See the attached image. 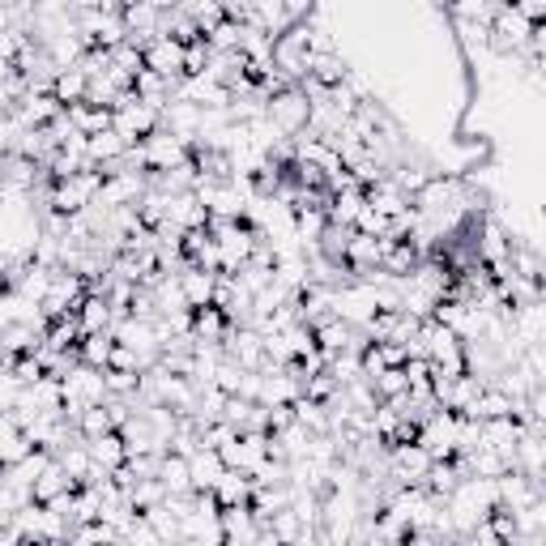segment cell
<instances>
[{
  "mask_svg": "<svg viewBox=\"0 0 546 546\" xmlns=\"http://www.w3.org/2000/svg\"><path fill=\"white\" fill-rule=\"evenodd\" d=\"M205 231H210L214 248H218V273H239V265L248 261V252L256 244V231L239 218H210Z\"/></svg>",
  "mask_w": 546,
  "mask_h": 546,
  "instance_id": "obj_1",
  "label": "cell"
},
{
  "mask_svg": "<svg viewBox=\"0 0 546 546\" xmlns=\"http://www.w3.org/2000/svg\"><path fill=\"white\" fill-rule=\"evenodd\" d=\"M99 188H103V175L99 171H77V175H69V180H56L52 184V192H47V201H43V210L73 218V214H82L86 205L99 201Z\"/></svg>",
  "mask_w": 546,
  "mask_h": 546,
  "instance_id": "obj_2",
  "label": "cell"
},
{
  "mask_svg": "<svg viewBox=\"0 0 546 546\" xmlns=\"http://www.w3.org/2000/svg\"><path fill=\"white\" fill-rule=\"evenodd\" d=\"M273 73L286 86H299L308 77V22H299L286 35L273 39Z\"/></svg>",
  "mask_w": 546,
  "mask_h": 546,
  "instance_id": "obj_3",
  "label": "cell"
},
{
  "mask_svg": "<svg viewBox=\"0 0 546 546\" xmlns=\"http://www.w3.org/2000/svg\"><path fill=\"white\" fill-rule=\"evenodd\" d=\"M111 133H116L120 141H128V146H141L150 133H158V111L146 107L133 90H128L124 99L111 107Z\"/></svg>",
  "mask_w": 546,
  "mask_h": 546,
  "instance_id": "obj_4",
  "label": "cell"
},
{
  "mask_svg": "<svg viewBox=\"0 0 546 546\" xmlns=\"http://www.w3.org/2000/svg\"><path fill=\"white\" fill-rule=\"evenodd\" d=\"M308 99H303V90L299 86H286L282 94H273V99L265 103V120L278 128V133L286 141H295L299 133H308Z\"/></svg>",
  "mask_w": 546,
  "mask_h": 546,
  "instance_id": "obj_5",
  "label": "cell"
},
{
  "mask_svg": "<svg viewBox=\"0 0 546 546\" xmlns=\"http://www.w3.org/2000/svg\"><path fill=\"white\" fill-rule=\"evenodd\" d=\"M333 316L342 320V325H350L355 333H363V329L376 320V295H372V286H363V282L337 286V291H333Z\"/></svg>",
  "mask_w": 546,
  "mask_h": 546,
  "instance_id": "obj_6",
  "label": "cell"
},
{
  "mask_svg": "<svg viewBox=\"0 0 546 546\" xmlns=\"http://www.w3.org/2000/svg\"><path fill=\"white\" fill-rule=\"evenodd\" d=\"M86 282L77 278V273L69 269H56L52 273V286H47V295H43V320H60V316H73L77 308H82V299H86Z\"/></svg>",
  "mask_w": 546,
  "mask_h": 546,
  "instance_id": "obj_7",
  "label": "cell"
},
{
  "mask_svg": "<svg viewBox=\"0 0 546 546\" xmlns=\"http://www.w3.org/2000/svg\"><path fill=\"white\" fill-rule=\"evenodd\" d=\"M141 167H146L150 175H163V171H175V167H184L192 150L184 146L180 137H171L167 128H158V133H150L146 141H141Z\"/></svg>",
  "mask_w": 546,
  "mask_h": 546,
  "instance_id": "obj_8",
  "label": "cell"
},
{
  "mask_svg": "<svg viewBox=\"0 0 546 546\" xmlns=\"http://www.w3.org/2000/svg\"><path fill=\"white\" fill-rule=\"evenodd\" d=\"M141 60H146L150 73L167 77V82H180L184 77V47L175 39H167V35H158L150 47H141Z\"/></svg>",
  "mask_w": 546,
  "mask_h": 546,
  "instance_id": "obj_9",
  "label": "cell"
},
{
  "mask_svg": "<svg viewBox=\"0 0 546 546\" xmlns=\"http://www.w3.org/2000/svg\"><path fill=\"white\" fill-rule=\"evenodd\" d=\"M534 500H542V487L529 483V478H521L517 470H508L504 478H495V508L521 512V508H529Z\"/></svg>",
  "mask_w": 546,
  "mask_h": 546,
  "instance_id": "obj_10",
  "label": "cell"
},
{
  "mask_svg": "<svg viewBox=\"0 0 546 546\" xmlns=\"http://www.w3.org/2000/svg\"><path fill=\"white\" fill-rule=\"evenodd\" d=\"M508 333L517 337V346H542L546 337V308L542 303H525V308H512L508 312Z\"/></svg>",
  "mask_w": 546,
  "mask_h": 546,
  "instance_id": "obj_11",
  "label": "cell"
},
{
  "mask_svg": "<svg viewBox=\"0 0 546 546\" xmlns=\"http://www.w3.org/2000/svg\"><path fill=\"white\" fill-rule=\"evenodd\" d=\"M363 201H367V210L380 214V218H397V214L410 210V197L389 180V175H384V180H376L372 188H363Z\"/></svg>",
  "mask_w": 546,
  "mask_h": 546,
  "instance_id": "obj_12",
  "label": "cell"
},
{
  "mask_svg": "<svg viewBox=\"0 0 546 546\" xmlns=\"http://www.w3.org/2000/svg\"><path fill=\"white\" fill-rule=\"evenodd\" d=\"M175 282H180V295H184V303H188V312H201V308H210V303H214L218 273H205V269H197V265H188Z\"/></svg>",
  "mask_w": 546,
  "mask_h": 546,
  "instance_id": "obj_13",
  "label": "cell"
},
{
  "mask_svg": "<svg viewBox=\"0 0 546 546\" xmlns=\"http://www.w3.org/2000/svg\"><path fill=\"white\" fill-rule=\"evenodd\" d=\"M171 227H180V231H201V227H210V214H205V205L197 201V192H180V197H167V218Z\"/></svg>",
  "mask_w": 546,
  "mask_h": 546,
  "instance_id": "obj_14",
  "label": "cell"
},
{
  "mask_svg": "<svg viewBox=\"0 0 546 546\" xmlns=\"http://www.w3.org/2000/svg\"><path fill=\"white\" fill-rule=\"evenodd\" d=\"M222 474H227V465H222V457L214 453V448H197V453L188 457V483H192V491H214Z\"/></svg>",
  "mask_w": 546,
  "mask_h": 546,
  "instance_id": "obj_15",
  "label": "cell"
},
{
  "mask_svg": "<svg viewBox=\"0 0 546 546\" xmlns=\"http://www.w3.org/2000/svg\"><path fill=\"white\" fill-rule=\"evenodd\" d=\"M231 329H235V325H231V320L222 316L218 308L192 312V342H201V346H218V350H222V342H227Z\"/></svg>",
  "mask_w": 546,
  "mask_h": 546,
  "instance_id": "obj_16",
  "label": "cell"
},
{
  "mask_svg": "<svg viewBox=\"0 0 546 546\" xmlns=\"http://www.w3.org/2000/svg\"><path fill=\"white\" fill-rule=\"evenodd\" d=\"M82 444H86L90 461L99 465L103 474H116V470H124L128 453H124V440H120V431H107V436H99V440H82Z\"/></svg>",
  "mask_w": 546,
  "mask_h": 546,
  "instance_id": "obj_17",
  "label": "cell"
},
{
  "mask_svg": "<svg viewBox=\"0 0 546 546\" xmlns=\"http://www.w3.org/2000/svg\"><path fill=\"white\" fill-rule=\"evenodd\" d=\"M77 316V329H82V337L90 333H111V320H116V308L103 299V295H86L82 308L73 312Z\"/></svg>",
  "mask_w": 546,
  "mask_h": 546,
  "instance_id": "obj_18",
  "label": "cell"
},
{
  "mask_svg": "<svg viewBox=\"0 0 546 546\" xmlns=\"http://www.w3.org/2000/svg\"><path fill=\"white\" fill-rule=\"evenodd\" d=\"M478 436H483V448H491V453L512 457V448L521 440V423L517 419H487V423H478Z\"/></svg>",
  "mask_w": 546,
  "mask_h": 546,
  "instance_id": "obj_19",
  "label": "cell"
},
{
  "mask_svg": "<svg viewBox=\"0 0 546 546\" xmlns=\"http://www.w3.org/2000/svg\"><path fill=\"white\" fill-rule=\"evenodd\" d=\"M210 495L218 500V508H244V504H252V478L239 470H227Z\"/></svg>",
  "mask_w": 546,
  "mask_h": 546,
  "instance_id": "obj_20",
  "label": "cell"
},
{
  "mask_svg": "<svg viewBox=\"0 0 546 546\" xmlns=\"http://www.w3.org/2000/svg\"><path fill=\"white\" fill-rule=\"evenodd\" d=\"M69 491H77V487L69 483V474L60 470V461H56V457L43 465V474L35 478V487H30V495H35V504H52L56 495H69Z\"/></svg>",
  "mask_w": 546,
  "mask_h": 546,
  "instance_id": "obj_21",
  "label": "cell"
},
{
  "mask_svg": "<svg viewBox=\"0 0 546 546\" xmlns=\"http://www.w3.org/2000/svg\"><path fill=\"white\" fill-rule=\"evenodd\" d=\"M56 461H60V470L69 474V483H73V487H86V483H90L94 461H90V453H86V444H82V440H73L69 448H60Z\"/></svg>",
  "mask_w": 546,
  "mask_h": 546,
  "instance_id": "obj_22",
  "label": "cell"
},
{
  "mask_svg": "<svg viewBox=\"0 0 546 546\" xmlns=\"http://www.w3.org/2000/svg\"><path fill=\"white\" fill-rule=\"evenodd\" d=\"M64 116H69L73 133H82V137H99V133H107V128H111V111H107V107L77 103V107H69V111H64Z\"/></svg>",
  "mask_w": 546,
  "mask_h": 546,
  "instance_id": "obj_23",
  "label": "cell"
},
{
  "mask_svg": "<svg viewBox=\"0 0 546 546\" xmlns=\"http://www.w3.org/2000/svg\"><path fill=\"white\" fill-rule=\"evenodd\" d=\"M154 478L163 483L167 495L192 491V483H188V457H180V453H163V457H158V474Z\"/></svg>",
  "mask_w": 546,
  "mask_h": 546,
  "instance_id": "obj_24",
  "label": "cell"
},
{
  "mask_svg": "<svg viewBox=\"0 0 546 546\" xmlns=\"http://www.w3.org/2000/svg\"><path fill=\"white\" fill-rule=\"evenodd\" d=\"M423 256L414 252L406 239H401V244H389V239H384V256H380V273H389V278H410L414 273V265H419Z\"/></svg>",
  "mask_w": 546,
  "mask_h": 546,
  "instance_id": "obj_25",
  "label": "cell"
},
{
  "mask_svg": "<svg viewBox=\"0 0 546 546\" xmlns=\"http://www.w3.org/2000/svg\"><path fill=\"white\" fill-rule=\"evenodd\" d=\"M86 77L77 73V69H64V73H56V82H52V99L69 111V107H77V103H86Z\"/></svg>",
  "mask_w": 546,
  "mask_h": 546,
  "instance_id": "obj_26",
  "label": "cell"
},
{
  "mask_svg": "<svg viewBox=\"0 0 546 546\" xmlns=\"http://www.w3.org/2000/svg\"><path fill=\"white\" fill-rule=\"evenodd\" d=\"M465 470H470V478H504L512 470V457L491 453V448H478V453L465 457Z\"/></svg>",
  "mask_w": 546,
  "mask_h": 546,
  "instance_id": "obj_27",
  "label": "cell"
},
{
  "mask_svg": "<svg viewBox=\"0 0 546 546\" xmlns=\"http://www.w3.org/2000/svg\"><path fill=\"white\" fill-rule=\"evenodd\" d=\"M180 13H184L192 26H197L201 39L210 35V30H218L222 22H227V18H222V5H218V0H192V5H180Z\"/></svg>",
  "mask_w": 546,
  "mask_h": 546,
  "instance_id": "obj_28",
  "label": "cell"
},
{
  "mask_svg": "<svg viewBox=\"0 0 546 546\" xmlns=\"http://www.w3.org/2000/svg\"><path fill=\"white\" fill-rule=\"evenodd\" d=\"M73 431H77V440H99V436H107V431H116V423H111L107 406H90V410L77 414Z\"/></svg>",
  "mask_w": 546,
  "mask_h": 546,
  "instance_id": "obj_29",
  "label": "cell"
},
{
  "mask_svg": "<svg viewBox=\"0 0 546 546\" xmlns=\"http://www.w3.org/2000/svg\"><path fill=\"white\" fill-rule=\"evenodd\" d=\"M111 346H116V337H111V333H90V337H82V342H77V359L90 363V367H103V372H107Z\"/></svg>",
  "mask_w": 546,
  "mask_h": 546,
  "instance_id": "obj_30",
  "label": "cell"
},
{
  "mask_svg": "<svg viewBox=\"0 0 546 546\" xmlns=\"http://www.w3.org/2000/svg\"><path fill=\"white\" fill-rule=\"evenodd\" d=\"M128 500H133L137 512H150V508H158V504L167 500V491H163L158 478H137V483L128 487Z\"/></svg>",
  "mask_w": 546,
  "mask_h": 546,
  "instance_id": "obj_31",
  "label": "cell"
},
{
  "mask_svg": "<svg viewBox=\"0 0 546 546\" xmlns=\"http://www.w3.org/2000/svg\"><path fill=\"white\" fill-rule=\"evenodd\" d=\"M111 69L124 73V77H133V82H137V73L146 69V60H141V47H137V43H120L116 52H111Z\"/></svg>",
  "mask_w": 546,
  "mask_h": 546,
  "instance_id": "obj_32",
  "label": "cell"
},
{
  "mask_svg": "<svg viewBox=\"0 0 546 546\" xmlns=\"http://www.w3.org/2000/svg\"><path fill=\"white\" fill-rule=\"evenodd\" d=\"M35 448H30V440L22 436V431H13L9 440H0V470H13L18 461H26Z\"/></svg>",
  "mask_w": 546,
  "mask_h": 546,
  "instance_id": "obj_33",
  "label": "cell"
},
{
  "mask_svg": "<svg viewBox=\"0 0 546 546\" xmlns=\"http://www.w3.org/2000/svg\"><path fill=\"white\" fill-rule=\"evenodd\" d=\"M210 43L205 39H197V43H188L184 47V77H201L205 69H210Z\"/></svg>",
  "mask_w": 546,
  "mask_h": 546,
  "instance_id": "obj_34",
  "label": "cell"
},
{
  "mask_svg": "<svg viewBox=\"0 0 546 546\" xmlns=\"http://www.w3.org/2000/svg\"><path fill=\"white\" fill-rule=\"evenodd\" d=\"M107 372H133V376H141V359H137V355H133V350H128V346H111Z\"/></svg>",
  "mask_w": 546,
  "mask_h": 546,
  "instance_id": "obj_35",
  "label": "cell"
},
{
  "mask_svg": "<svg viewBox=\"0 0 546 546\" xmlns=\"http://www.w3.org/2000/svg\"><path fill=\"white\" fill-rule=\"evenodd\" d=\"M512 9H517L529 26H542L546 22V0H512Z\"/></svg>",
  "mask_w": 546,
  "mask_h": 546,
  "instance_id": "obj_36",
  "label": "cell"
},
{
  "mask_svg": "<svg viewBox=\"0 0 546 546\" xmlns=\"http://www.w3.org/2000/svg\"><path fill=\"white\" fill-rule=\"evenodd\" d=\"M295 423V410L291 406H269L265 410V431L273 436V431H282V427H291Z\"/></svg>",
  "mask_w": 546,
  "mask_h": 546,
  "instance_id": "obj_37",
  "label": "cell"
},
{
  "mask_svg": "<svg viewBox=\"0 0 546 546\" xmlns=\"http://www.w3.org/2000/svg\"><path fill=\"white\" fill-rule=\"evenodd\" d=\"M13 431H22V427L13 423V414H9V410H0V440H9Z\"/></svg>",
  "mask_w": 546,
  "mask_h": 546,
  "instance_id": "obj_38",
  "label": "cell"
},
{
  "mask_svg": "<svg viewBox=\"0 0 546 546\" xmlns=\"http://www.w3.org/2000/svg\"><path fill=\"white\" fill-rule=\"evenodd\" d=\"M0 546H22V538L13 529H0Z\"/></svg>",
  "mask_w": 546,
  "mask_h": 546,
  "instance_id": "obj_39",
  "label": "cell"
},
{
  "mask_svg": "<svg viewBox=\"0 0 546 546\" xmlns=\"http://www.w3.org/2000/svg\"><path fill=\"white\" fill-rule=\"evenodd\" d=\"M367 546H401V542H376V538H372V542H367Z\"/></svg>",
  "mask_w": 546,
  "mask_h": 546,
  "instance_id": "obj_40",
  "label": "cell"
},
{
  "mask_svg": "<svg viewBox=\"0 0 546 546\" xmlns=\"http://www.w3.org/2000/svg\"><path fill=\"white\" fill-rule=\"evenodd\" d=\"M0 188H5V171H0Z\"/></svg>",
  "mask_w": 546,
  "mask_h": 546,
  "instance_id": "obj_41",
  "label": "cell"
}]
</instances>
